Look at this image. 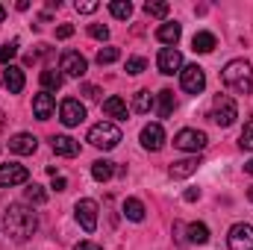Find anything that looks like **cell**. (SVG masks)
Listing matches in <instances>:
<instances>
[{
	"mask_svg": "<svg viewBox=\"0 0 253 250\" xmlns=\"http://www.w3.org/2000/svg\"><path fill=\"white\" fill-rule=\"evenodd\" d=\"M36 230H39V218H36V212H33L30 206H24V203H12V206L3 212V233L12 236L15 242H27V239H33Z\"/></svg>",
	"mask_w": 253,
	"mask_h": 250,
	"instance_id": "1",
	"label": "cell"
},
{
	"mask_svg": "<svg viewBox=\"0 0 253 250\" xmlns=\"http://www.w3.org/2000/svg\"><path fill=\"white\" fill-rule=\"evenodd\" d=\"M224 85L236 94H251L253 88V68L248 59H230L224 65Z\"/></svg>",
	"mask_w": 253,
	"mask_h": 250,
	"instance_id": "2",
	"label": "cell"
},
{
	"mask_svg": "<svg viewBox=\"0 0 253 250\" xmlns=\"http://www.w3.org/2000/svg\"><path fill=\"white\" fill-rule=\"evenodd\" d=\"M88 141H91L94 147H100V150H112V147H118V141H121V129L115 124H109V121L94 124L88 129Z\"/></svg>",
	"mask_w": 253,
	"mask_h": 250,
	"instance_id": "3",
	"label": "cell"
},
{
	"mask_svg": "<svg viewBox=\"0 0 253 250\" xmlns=\"http://www.w3.org/2000/svg\"><path fill=\"white\" fill-rule=\"evenodd\" d=\"M209 118H212L218 126H230L236 118H239V106H236V100H233L230 94H218V97L212 100V112H209Z\"/></svg>",
	"mask_w": 253,
	"mask_h": 250,
	"instance_id": "4",
	"label": "cell"
},
{
	"mask_svg": "<svg viewBox=\"0 0 253 250\" xmlns=\"http://www.w3.org/2000/svg\"><path fill=\"white\" fill-rule=\"evenodd\" d=\"M180 85H183V91H189V94H200V91L206 88V74H203V68H200V65H183V71H180Z\"/></svg>",
	"mask_w": 253,
	"mask_h": 250,
	"instance_id": "5",
	"label": "cell"
},
{
	"mask_svg": "<svg viewBox=\"0 0 253 250\" xmlns=\"http://www.w3.org/2000/svg\"><path fill=\"white\" fill-rule=\"evenodd\" d=\"M74 215H77V221H80V227H83L85 233H94V230H97V203H94L91 197L77 200Z\"/></svg>",
	"mask_w": 253,
	"mask_h": 250,
	"instance_id": "6",
	"label": "cell"
},
{
	"mask_svg": "<svg viewBox=\"0 0 253 250\" xmlns=\"http://www.w3.org/2000/svg\"><path fill=\"white\" fill-rule=\"evenodd\" d=\"M206 132H200V129H180L177 135H174V147H180V150H189V153H200L203 147H206Z\"/></svg>",
	"mask_w": 253,
	"mask_h": 250,
	"instance_id": "7",
	"label": "cell"
},
{
	"mask_svg": "<svg viewBox=\"0 0 253 250\" xmlns=\"http://www.w3.org/2000/svg\"><path fill=\"white\" fill-rule=\"evenodd\" d=\"M227 245H230V250H253V227L251 224H233Z\"/></svg>",
	"mask_w": 253,
	"mask_h": 250,
	"instance_id": "8",
	"label": "cell"
},
{
	"mask_svg": "<svg viewBox=\"0 0 253 250\" xmlns=\"http://www.w3.org/2000/svg\"><path fill=\"white\" fill-rule=\"evenodd\" d=\"M30 180V171L18 162H6L0 165V188H12V186H21Z\"/></svg>",
	"mask_w": 253,
	"mask_h": 250,
	"instance_id": "9",
	"label": "cell"
},
{
	"mask_svg": "<svg viewBox=\"0 0 253 250\" xmlns=\"http://www.w3.org/2000/svg\"><path fill=\"white\" fill-rule=\"evenodd\" d=\"M59 121L65 126H77L85 121V106L80 103V100H74V97H68L62 100V106H59Z\"/></svg>",
	"mask_w": 253,
	"mask_h": 250,
	"instance_id": "10",
	"label": "cell"
},
{
	"mask_svg": "<svg viewBox=\"0 0 253 250\" xmlns=\"http://www.w3.org/2000/svg\"><path fill=\"white\" fill-rule=\"evenodd\" d=\"M156 68L162 71V74H174V71H183V53L177 50V47H162L159 50V56H156Z\"/></svg>",
	"mask_w": 253,
	"mask_h": 250,
	"instance_id": "11",
	"label": "cell"
},
{
	"mask_svg": "<svg viewBox=\"0 0 253 250\" xmlns=\"http://www.w3.org/2000/svg\"><path fill=\"white\" fill-rule=\"evenodd\" d=\"M62 71L68 74V77H83L85 71H88V62H85V56L83 53H77V50H68V53H62Z\"/></svg>",
	"mask_w": 253,
	"mask_h": 250,
	"instance_id": "12",
	"label": "cell"
},
{
	"mask_svg": "<svg viewBox=\"0 0 253 250\" xmlns=\"http://www.w3.org/2000/svg\"><path fill=\"white\" fill-rule=\"evenodd\" d=\"M162 144H165V129H162V124H147L141 129V147L144 150H162Z\"/></svg>",
	"mask_w": 253,
	"mask_h": 250,
	"instance_id": "13",
	"label": "cell"
},
{
	"mask_svg": "<svg viewBox=\"0 0 253 250\" xmlns=\"http://www.w3.org/2000/svg\"><path fill=\"white\" fill-rule=\"evenodd\" d=\"M36 147H39V138L30 135V132H18V135H12V141H9V150L18 153V156H30V153H36Z\"/></svg>",
	"mask_w": 253,
	"mask_h": 250,
	"instance_id": "14",
	"label": "cell"
},
{
	"mask_svg": "<svg viewBox=\"0 0 253 250\" xmlns=\"http://www.w3.org/2000/svg\"><path fill=\"white\" fill-rule=\"evenodd\" d=\"M53 109H56L53 94H47V91L36 94V100H33V112H36V118H39V121H47V118L53 115Z\"/></svg>",
	"mask_w": 253,
	"mask_h": 250,
	"instance_id": "15",
	"label": "cell"
},
{
	"mask_svg": "<svg viewBox=\"0 0 253 250\" xmlns=\"http://www.w3.org/2000/svg\"><path fill=\"white\" fill-rule=\"evenodd\" d=\"M3 83H6L9 94L24 91V71H21L18 65H6V71H3Z\"/></svg>",
	"mask_w": 253,
	"mask_h": 250,
	"instance_id": "16",
	"label": "cell"
},
{
	"mask_svg": "<svg viewBox=\"0 0 253 250\" xmlns=\"http://www.w3.org/2000/svg\"><path fill=\"white\" fill-rule=\"evenodd\" d=\"M50 144H53V153H56V156H68V159H71V156L80 153V144H77L71 135H53Z\"/></svg>",
	"mask_w": 253,
	"mask_h": 250,
	"instance_id": "17",
	"label": "cell"
},
{
	"mask_svg": "<svg viewBox=\"0 0 253 250\" xmlns=\"http://www.w3.org/2000/svg\"><path fill=\"white\" fill-rule=\"evenodd\" d=\"M197 168H200V159H197V156H189V159H180V162H174L168 174H171L174 180H183V177H191Z\"/></svg>",
	"mask_w": 253,
	"mask_h": 250,
	"instance_id": "18",
	"label": "cell"
},
{
	"mask_svg": "<svg viewBox=\"0 0 253 250\" xmlns=\"http://www.w3.org/2000/svg\"><path fill=\"white\" fill-rule=\"evenodd\" d=\"M180 36H183V27H180V24H162V27L156 30V39H159L162 44H168V47H174V44L180 42Z\"/></svg>",
	"mask_w": 253,
	"mask_h": 250,
	"instance_id": "19",
	"label": "cell"
},
{
	"mask_svg": "<svg viewBox=\"0 0 253 250\" xmlns=\"http://www.w3.org/2000/svg\"><path fill=\"white\" fill-rule=\"evenodd\" d=\"M103 112L109 118H118V121H126V115H129V109H126V103L121 97H106L103 100Z\"/></svg>",
	"mask_w": 253,
	"mask_h": 250,
	"instance_id": "20",
	"label": "cell"
},
{
	"mask_svg": "<svg viewBox=\"0 0 253 250\" xmlns=\"http://www.w3.org/2000/svg\"><path fill=\"white\" fill-rule=\"evenodd\" d=\"M215 36L212 33H194V39H191V47L197 50V53H212L215 50Z\"/></svg>",
	"mask_w": 253,
	"mask_h": 250,
	"instance_id": "21",
	"label": "cell"
},
{
	"mask_svg": "<svg viewBox=\"0 0 253 250\" xmlns=\"http://www.w3.org/2000/svg\"><path fill=\"white\" fill-rule=\"evenodd\" d=\"M112 174H115V165H112L109 159H97V162H91V177H94L97 183H106Z\"/></svg>",
	"mask_w": 253,
	"mask_h": 250,
	"instance_id": "22",
	"label": "cell"
},
{
	"mask_svg": "<svg viewBox=\"0 0 253 250\" xmlns=\"http://www.w3.org/2000/svg\"><path fill=\"white\" fill-rule=\"evenodd\" d=\"M42 85H44V91H47V94H50V91H59V88H62V74H59L56 68L42 71Z\"/></svg>",
	"mask_w": 253,
	"mask_h": 250,
	"instance_id": "23",
	"label": "cell"
},
{
	"mask_svg": "<svg viewBox=\"0 0 253 250\" xmlns=\"http://www.w3.org/2000/svg\"><path fill=\"white\" fill-rule=\"evenodd\" d=\"M124 215L129 221H144V203L135 200V197H126L124 200Z\"/></svg>",
	"mask_w": 253,
	"mask_h": 250,
	"instance_id": "24",
	"label": "cell"
},
{
	"mask_svg": "<svg viewBox=\"0 0 253 250\" xmlns=\"http://www.w3.org/2000/svg\"><path fill=\"white\" fill-rule=\"evenodd\" d=\"M174 106H177V100H174V91L162 88V91H159V118H171Z\"/></svg>",
	"mask_w": 253,
	"mask_h": 250,
	"instance_id": "25",
	"label": "cell"
},
{
	"mask_svg": "<svg viewBox=\"0 0 253 250\" xmlns=\"http://www.w3.org/2000/svg\"><path fill=\"white\" fill-rule=\"evenodd\" d=\"M186 233H189L191 245H206V242H209V227H206V224H189Z\"/></svg>",
	"mask_w": 253,
	"mask_h": 250,
	"instance_id": "26",
	"label": "cell"
},
{
	"mask_svg": "<svg viewBox=\"0 0 253 250\" xmlns=\"http://www.w3.org/2000/svg\"><path fill=\"white\" fill-rule=\"evenodd\" d=\"M150 106H153V97H150V91L147 88H141V91H135V97H132V112H150Z\"/></svg>",
	"mask_w": 253,
	"mask_h": 250,
	"instance_id": "27",
	"label": "cell"
},
{
	"mask_svg": "<svg viewBox=\"0 0 253 250\" xmlns=\"http://www.w3.org/2000/svg\"><path fill=\"white\" fill-rule=\"evenodd\" d=\"M24 197H27V203H33V206H42V203H47V191L42 186H27V191H24Z\"/></svg>",
	"mask_w": 253,
	"mask_h": 250,
	"instance_id": "28",
	"label": "cell"
},
{
	"mask_svg": "<svg viewBox=\"0 0 253 250\" xmlns=\"http://www.w3.org/2000/svg\"><path fill=\"white\" fill-rule=\"evenodd\" d=\"M168 9H171V6H168L165 0H147V3H144V12H147L150 18H165Z\"/></svg>",
	"mask_w": 253,
	"mask_h": 250,
	"instance_id": "29",
	"label": "cell"
},
{
	"mask_svg": "<svg viewBox=\"0 0 253 250\" xmlns=\"http://www.w3.org/2000/svg\"><path fill=\"white\" fill-rule=\"evenodd\" d=\"M109 12H112L115 18L126 21V18L132 15V3H129V0H112V3H109Z\"/></svg>",
	"mask_w": 253,
	"mask_h": 250,
	"instance_id": "30",
	"label": "cell"
},
{
	"mask_svg": "<svg viewBox=\"0 0 253 250\" xmlns=\"http://www.w3.org/2000/svg\"><path fill=\"white\" fill-rule=\"evenodd\" d=\"M121 59V47H103L97 50V65H112Z\"/></svg>",
	"mask_w": 253,
	"mask_h": 250,
	"instance_id": "31",
	"label": "cell"
},
{
	"mask_svg": "<svg viewBox=\"0 0 253 250\" xmlns=\"http://www.w3.org/2000/svg\"><path fill=\"white\" fill-rule=\"evenodd\" d=\"M239 147H242V150H253V121L245 124L242 135H239Z\"/></svg>",
	"mask_w": 253,
	"mask_h": 250,
	"instance_id": "32",
	"label": "cell"
},
{
	"mask_svg": "<svg viewBox=\"0 0 253 250\" xmlns=\"http://www.w3.org/2000/svg\"><path fill=\"white\" fill-rule=\"evenodd\" d=\"M97 6H100L97 0H77V3H74V9H77L80 15H91V12H97Z\"/></svg>",
	"mask_w": 253,
	"mask_h": 250,
	"instance_id": "33",
	"label": "cell"
},
{
	"mask_svg": "<svg viewBox=\"0 0 253 250\" xmlns=\"http://www.w3.org/2000/svg\"><path fill=\"white\" fill-rule=\"evenodd\" d=\"M88 36L97 39V42H106V39H109V27H103V24H91V27H88Z\"/></svg>",
	"mask_w": 253,
	"mask_h": 250,
	"instance_id": "34",
	"label": "cell"
},
{
	"mask_svg": "<svg viewBox=\"0 0 253 250\" xmlns=\"http://www.w3.org/2000/svg\"><path fill=\"white\" fill-rule=\"evenodd\" d=\"M144 68H147V62H144L141 56H129V59H126V74H141Z\"/></svg>",
	"mask_w": 253,
	"mask_h": 250,
	"instance_id": "35",
	"label": "cell"
},
{
	"mask_svg": "<svg viewBox=\"0 0 253 250\" xmlns=\"http://www.w3.org/2000/svg\"><path fill=\"white\" fill-rule=\"evenodd\" d=\"M18 53V42H9V44H0V62L9 65V59Z\"/></svg>",
	"mask_w": 253,
	"mask_h": 250,
	"instance_id": "36",
	"label": "cell"
},
{
	"mask_svg": "<svg viewBox=\"0 0 253 250\" xmlns=\"http://www.w3.org/2000/svg\"><path fill=\"white\" fill-rule=\"evenodd\" d=\"M71 36H74V27H71V24H62V27L56 30V39H71Z\"/></svg>",
	"mask_w": 253,
	"mask_h": 250,
	"instance_id": "37",
	"label": "cell"
},
{
	"mask_svg": "<svg viewBox=\"0 0 253 250\" xmlns=\"http://www.w3.org/2000/svg\"><path fill=\"white\" fill-rule=\"evenodd\" d=\"M74 250H103V248L94 245V242H80V245H74Z\"/></svg>",
	"mask_w": 253,
	"mask_h": 250,
	"instance_id": "38",
	"label": "cell"
},
{
	"mask_svg": "<svg viewBox=\"0 0 253 250\" xmlns=\"http://www.w3.org/2000/svg\"><path fill=\"white\" fill-rule=\"evenodd\" d=\"M53 188H56V191H65V188H68V180L56 174V177H53Z\"/></svg>",
	"mask_w": 253,
	"mask_h": 250,
	"instance_id": "39",
	"label": "cell"
},
{
	"mask_svg": "<svg viewBox=\"0 0 253 250\" xmlns=\"http://www.w3.org/2000/svg\"><path fill=\"white\" fill-rule=\"evenodd\" d=\"M197 197H200V191H197V188H189V191L183 194V200H186V203H194Z\"/></svg>",
	"mask_w": 253,
	"mask_h": 250,
	"instance_id": "40",
	"label": "cell"
},
{
	"mask_svg": "<svg viewBox=\"0 0 253 250\" xmlns=\"http://www.w3.org/2000/svg\"><path fill=\"white\" fill-rule=\"evenodd\" d=\"M83 94H85V97H91V100H94V97H97V94H100V88H97V85H85V88H83Z\"/></svg>",
	"mask_w": 253,
	"mask_h": 250,
	"instance_id": "41",
	"label": "cell"
},
{
	"mask_svg": "<svg viewBox=\"0 0 253 250\" xmlns=\"http://www.w3.org/2000/svg\"><path fill=\"white\" fill-rule=\"evenodd\" d=\"M245 171H248V174L253 177V159H251V162H245Z\"/></svg>",
	"mask_w": 253,
	"mask_h": 250,
	"instance_id": "42",
	"label": "cell"
},
{
	"mask_svg": "<svg viewBox=\"0 0 253 250\" xmlns=\"http://www.w3.org/2000/svg\"><path fill=\"white\" fill-rule=\"evenodd\" d=\"M6 126V115H3V109H0V129Z\"/></svg>",
	"mask_w": 253,
	"mask_h": 250,
	"instance_id": "43",
	"label": "cell"
},
{
	"mask_svg": "<svg viewBox=\"0 0 253 250\" xmlns=\"http://www.w3.org/2000/svg\"><path fill=\"white\" fill-rule=\"evenodd\" d=\"M3 18H6V9H3V6H0V24H3Z\"/></svg>",
	"mask_w": 253,
	"mask_h": 250,
	"instance_id": "44",
	"label": "cell"
},
{
	"mask_svg": "<svg viewBox=\"0 0 253 250\" xmlns=\"http://www.w3.org/2000/svg\"><path fill=\"white\" fill-rule=\"evenodd\" d=\"M248 200H251V203H253V186L248 188Z\"/></svg>",
	"mask_w": 253,
	"mask_h": 250,
	"instance_id": "45",
	"label": "cell"
}]
</instances>
